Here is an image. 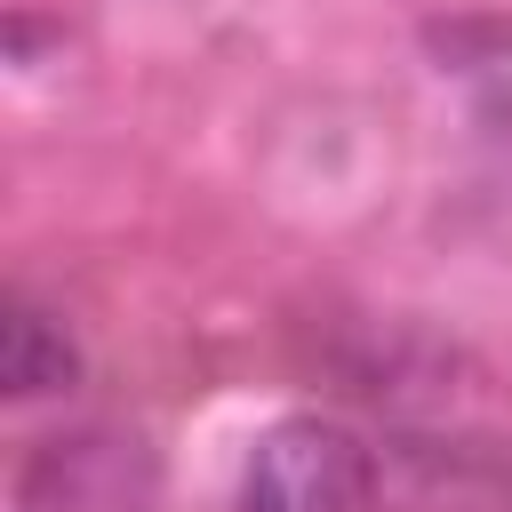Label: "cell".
I'll return each instance as SVG.
<instances>
[{"mask_svg": "<svg viewBox=\"0 0 512 512\" xmlns=\"http://www.w3.org/2000/svg\"><path fill=\"white\" fill-rule=\"evenodd\" d=\"M368 448L336 416H280L240 472V512H368Z\"/></svg>", "mask_w": 512, "mask_h": 512, "instance_id": "obj_1", "label": "cell"}, {"mask_svg": "<svg viewBox=\"0 0 512 512\" xmlns=\"http://www.w3.org/2000/svg\"><path fill=\"white\" fill-rule=\"evenodd\" d=\"M80 376V352H72V336L40 312V304H8V320H0V384H8V400H40V392H64Z\"/></svg>", "mask_w": 512, "mask_h": 512, "instance_id": "obj_2", "label": "cell"}]
</instances>
